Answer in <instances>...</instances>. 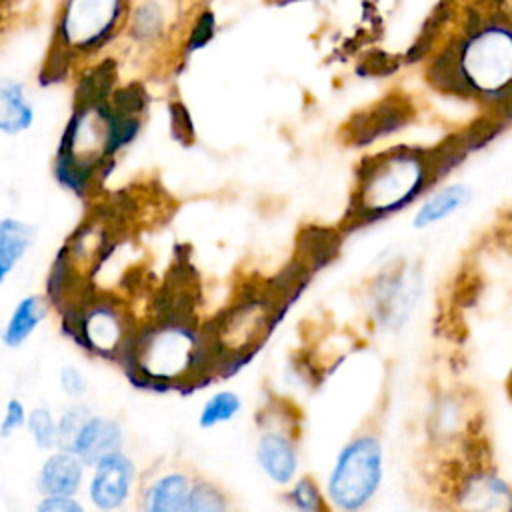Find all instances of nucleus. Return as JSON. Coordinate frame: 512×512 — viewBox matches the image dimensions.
Returning <instances> with one entry per match:
<instances>
[{
	"label": "nucleus",
	"mask_w": 512,
	"mask_h": 512,
	"mask_svg": "<svg viewBox=\"0 0 512 512\" xmlns=\"http://www.w3.org/2000/svg\"><path fill=\"white\" fill-rule=\"evenodd\" d=\"M68 120L58 138L54 180L80 200H94L118 156L140 134L146 90L138 82L120 84L114 60H102L74 78Z\"/></svg>",
	"instance_id": "obj_1"
},
{
	"label": "nucleus",
	"mask_w": 512,
	"mask_h": 512,
	"mask_svg": "<svg viewBox=\"0 0 512 512\" xmlns=\"http://www.w3.org/2000/svg\"><path fill=\"white\" fill-rule=\"evenodd\" d=\"M148 388H182L214 372L204 326L196 322L190 296L166 292L150 320L136 324L120 360Z\"/></svg>",
	"instance_id": "obj_2"
},
{
	"label": "nucleus",
	"mask_w": 512,
	"mask_h": 512,
	"mask_svg": "<svg viewBox=\"0 0 512 512\" xmlns=\"http://www.w3.org/2000/svg\"><path fill=\"white\" fill-rule=\"evenodd\" d=\"M130 0H60L40 82L56 84L80 76L120 44Z\"/></svg>",
	"instance_id": "obj_3"
},
{
	"label": "nucleus",
	"mask_w": 512,
	"mask_h": 512,
	"mask_svg": "<svg viewBox=\"0 0 512 512\" xmlns=\"http://www.w3.org/2000/svg\"><path fill=\"white\" fill-rule=\"evenodd\" d=\"M438 178L428 152L392 148L366 156L356 170V190L346 222L364 226L412 204Z\"/></svg>",
	"instance_id": "obj_4"
},
{
	"label": "nucleus",
	"mask_w": 512,
	"mask_h": 512,
	"mask_svg": "<svg viewBox=\"0 0 512 512\" xmlns=\"http://www.w3.org/2000/svg\"><path fill=\"white\" fill-rule=\"evenodd\" d=\"M62 330L86 354L116 360L120 364L136 330L120 296L90 288L60 310Z\"/></svg>",
	"instance_id": "obj_5"
},
{
	"label": "nucleus",
	"mask_w": 512,
	"mask_h": 512,
	"mask_svg": "<svg viewBox=\"0 0 512 512\" xmlns=\"http://www.w3.org/2000/svg\"><path fill=\"white\" fill-rule=\"evenodd\" d=\"M384 474L382 436L372 424L352 434L338 450L324 492L334 512H362L376 496Z\"/></svg>",
	"instance_id": "obj_6"
},
{
	"label": "nucleus",
	"mask_w": 512,
	"mask_h": 512,
	"mask_svg": "<svg viewBox=\"0 0 512 512\" xmlns=\"http://www.w3.org/2000/svg\"><path fill=\"white\" fill-rule=\"evenodd\" d=\"M442 486L448 512H512V484L488 462L480 436L446 466Z\"/></svg>",
	"instance_id": "obj_7"
},
{
	"label": "nucleus",
	"mask_w": 512,
	"mask_h": 512,
	"mask_svg": "<svg viewBox=\"0 0 512 512\" xmlns=\"http://www.w3.org/2000/svg\"><path fill=\"white\" fill-rule=\"evenodd\" d=\"M188 20L184 0H130L120 42L146 60L172 50L178 54Z\"/></svg>",
	"instance_id": "obj_8"
},
{
	"label": "nucleus",
	"mask_w": 512,
	"mask_h": 512,
	"mask_svg": "<svg viewBox=\"0 0 512 512\" xmlns=\"http://www.w3.org/2000/svg\"><path fill=\"white\" fill-rule=\"evenodd\" d=\"M86 500L94 512H124L138 490V466L126 450H116L88 468Z\"/></svg>",
	"instance_id": "obj_9"
},
{
	"label": "nucleus",
	"mask_w": 512,
	"mask_h": 512,
	"mask_svg": "<svg viewBox=\"0 0 512 512\" xmlns=\"http://www.w3.org/2000/svg\"><path fill=\"white\" fill-rule=\"evenodd\" d=\"M422 278L416 268L392 266L370 288V310L386 330L402 328L420 298Z\"/></svg>",
	"instance_id": "obj_10"
},
{
	"label": "nucleus",
	"mask_w": 512,
	"mask_h": 512,
	"mask_svg": "<svg viewBox=\"0 0 512 512\" xmlns=\"http://www.w3.org/2000/svg\"><path fill=\"white\" fill-rule=\"evenodd\" d=\"M254 460L272 484L286 488L294 482L300 468V448L294 424L282 422L280 416L276 420L264 416L254 444Z\"/></svg>",
	"instance_id": "obj_11"
},
{
	"label": "nucleus",
	"mask_w": 512,
	"mask_h": 512,
	"mask_svg": "<svg viewBox=\"0 0 512 512\" xmlns=\"http://www.w3.org/2000/svg\"><path fill=\"white\" fill-rule=\"evenodd\" d=\"M88 466L70 450L46 452L34 474V488L40 496H78L86 486Z\"/></svg>",
	"instance_id": "obj_12"
},
{
	"label": "nucleus",
	"mask_w": 512,
	"mask_h": 512,
	"mask_svg": "<svg viewBox=\"0 0 512 512\" xmlns=\"http://www.w3.org/2000/svg\"><path fill=\"white\" fill-rule=\"evenodd\" d=\"M412 116V106L402 96H390L370 110L360 112L348 122V140L356 146H366L382 136L402 130Z\"/></svg>",
	"instance_id": "obj_13"
},
{
	"label": "nucleus",
	"mask_w": 512,
	"mask_h": 512,
	"mask_svg": "<svg viewBox=\"0 0 512 512\" xmlns=\"http://www.w3.org/2000/svg\"><path fill=\"white\" fill-rule=\"evenodd\" d=\"M192 480L184 468H162L142 482L136 496L138 512H184Z\"/></svg>",
	"instance_id": "obj_14"
},
{
	"label": "nucleus",
	"mask_w": 512,
	"mask_h": 512,
	"mask_svg": "<svg viewBox=\"0 0 512 512\" xmlns=\"http://www.w3.org/2000/svg\"><path fill=\"white\" fill-rule=\"evenodd\" d=\"M124 442H126V432L120 420L106 414L92 412L80 426L68 450L74 452L90 468L100 458L116 450H124Z\"/></svg>",
	"instance_id": "obj_15"
},
{
	"label": "nucleus",
	"mask_w": 512,
	"mask_h": 512,
	"mask_svg": "<svg viewBox=\"0 0 512 512\" xmlns=\"http://www.w3.org/2000/svg\"><path fill=\"white\" fill-rule=\"evenodd\" d=\"M52 304L44 292H30L18 298L0 326V344L8 350L22 348L50 316Z\"/></svg>",
	"instance_id": "obj_16"
},
{
	"label": "nucleus",
	"mask_w": 512,
	"mask_h": 512,
	"mask_svg": "<svg viewBox=\"0 0 512 512\" xmlns=\"http://www.w3.org/2000/svg\"><path fill=\"white\" fill-rule=\"evenodd\" d=\"M36 124V106L26 82L14 74L0 76V134L22 136Z\"/></svg>",
	"instance_id": "obj_17"
},
{
	"label": "nucleus",
	"mask_w": 512,
	"mask_h": 512,
	"mask_svg": "<svg viewBox=\"0 0 512 512\" xmlns=\"http://www.w3.org/2000/svg\"><path fill=\"white\" fill-rule=\"evenodd\" d=\"M38 228L16 214L0 216V286H4L32 252Z\"/></svg>",
	"instance_id": "obj_18"
},
{
	"label": "nucleus",
	"mask_w": 512,
	"mask_h": 512,
	"mask_svg": "<svg viewBox=\"0 0 512 512\" xmlns=\"http://www.w3.org/2000/svg\"><path fill=\"white\" fill-rule=\"evenodd\" d=\"M472 200V190L466 184H448L436 190L422 206L416 210L412 226L416 230H424L432 224H438L458 210H462Z\"/></svg>",
	"instance_id": "obj_19"
},
{
	"label": "nucleus",
	"mask_w": 512,
	"mask_h": 512,
	"mask_svg": "<svg viewBox=\"0 0 512 512\" xmlns=\"http://www.w3.org/2000/svg\"><path fill=\"white\" fill-rule=\"evenodd\" d=\"M242 396L232 388H220L212 392L200 406L196 424L202 430H212L216 426L232 422L242 412Z\"/></svg>",
	"instance_id": "obj_20"
},
{
	"label": "nucleus",
	"mask_w": 512,
	"mask_h": 512,
	"mask_svg": "<svg viewBox=\"0 0 512 512\" xmlns=\"http://www.w3.org/2000/svg\"><path fill=\"white\" fill-rule=\"evenodd\" d=\"M282 500L294 512H334L324 488L310 474L298 476L290 482L282 494Z\"/></svg>",
	"instance_id": "obj_21"
},
{
	"label": "nucleus",
	"mask_w": 512,
	"mask_h": 512,
	"mask_svg": "<svg viewBox=\"0 0 512 512\" xmlns=\"http://www.w3.org/2000/svg\"><path fill=\"white\" fill-rule=\"evenodd\" d=\"M26 434L32 446L40 452H52L58 448V422L56 414L46 404H36L28 410Z\"/></svg>",
	"instance_id": "obj_22"
},
{
	"label": "nucleus",
	"mask_w": 512,
	"mask_h": 512,
	"mask_svg": "<svg viewBox=\"0 0 512 512\" xmlns=\"http://www.w3.org/2000/svg\"><path fill=\"white\" fill-rule=\"evenodd\" d=\"M184 512H232L226 490L208 478H194Z\"/></svg>",
	"instance_id": "obj_23"
},
{
	"label": "nucleus",
	"mask_w": 512,
	"mask_h": 512,
	"mask_svg": "<svg viewBox=\"0 0 512 512\" xmlns=\"http://www.w3.org/2000/svg\"><path fill=\"white\" fill-rule=\"evenodd\" d=\"M214 34H216L214 12L208 8L198 10L194 16H190V20L184 28V36H182L180 50H178V60L190 58L194 52L202 50L206 44L212 42Z\"/></svg>",
	"instance_id": "obj_24"
},
{
	"label": "nucleus",
	"mask_w": 512,
	"mask_h": 512,
	"mask_svg": "<svg viewBox=\"0 0 512 512\" xmlns=\"http://www.w3.org/2000/svg\"><path fill=\"white\" fill-rule=\"evenodd\" d=\"M90 414H92V410L82 400H74V402L66 404L56 414V422H58V448H64V450L70 448L74 436L78 434L80 426L84 424V420Z\"/></svg>",
	"instance_id": "obj_25"
},
{
	"label": "nucleus",
	"mask_w": 512,
	"mask_h": 512,
	"mask_svg": "<svg viewBox=\"0 0 512 512\" xmlns=\"http://www.w3.org/2000/svg\"><path fill=\"white\" fill-rule=\"evenodd\" d=\"M26 420H28L26 404L18 396L8 398L2 408V414H0V438L8 440L14 434H18L20 430H24Z\"/></svg>",
	"instance_id": "obj_26"
},
{
	"label": "nucleus",
	"mask_w": 512,
	"mask_h": 512,
	"mask_svg": "<svg viewBox=\"0 0 512 512\" xmlns=\"http://www.w3.org/2000/svg\"><path fill=\"white\" fill-rule=\"evenodd\" d=\"M58 386H60V392L66 398H70V402L82 400L84 394L88 392V378L78 366L64 364L58 370Z\"/></svg>",
	"instance_id": "obj_27"
},
{
	"label": "nucleus",
	"mask_w": 512,
	"mask_h": 512,
	"mask_svg": "<svg viewBox=\"0 0 512 512\" xmlns=\"http://www.w3.org/2000/svg\"><path fill=\"white\" fill-rule=\"evenodd\" d=\"M32 512H88L78 496H40Z\"/></svg>",
	"instance_id": "obj_28"
},
{
	"label": "nucleus",
	"mask_w": 512,
	"mask_h": 512,
	"mask_svg": "<svg viewBox=\"0 0 512 512\" xmlns=\"http://www.w3.org/2000/svg\"><path fill=\"white\" fill-rule=\"evenodd\" d=\"M10 2H12V0H0V8H4V6L10 4Z\"/></svg>",
	"instance_id": "obj_29"
},
{
	"label": "nucleus",
	"mask_w": 512,
	"mask_h": 512,
	"mask_svg": "<svg viewBox=\"0 0 512 512\" xmlns=\"http://www.w3.org/2000/svg\"><path fill=\"white\" fill-rule=\"evenodd\" d=\"M508 386H510V396H512V376H510V384Z\"/></svg>",
	"instance_id": "obj_30"
}]
</instances>
